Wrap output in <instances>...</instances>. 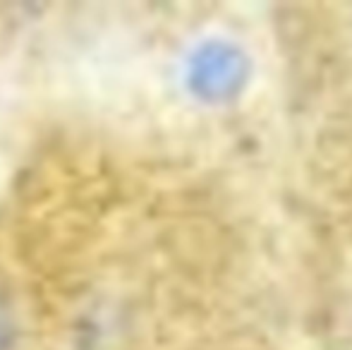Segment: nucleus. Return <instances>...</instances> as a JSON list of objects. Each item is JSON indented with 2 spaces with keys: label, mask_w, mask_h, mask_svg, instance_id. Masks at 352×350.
<instances>
[{
  "label": "nucleus",
  "mask_w": 352,
  "mask_h": 350,
  "mask_svg": "<svg viewBox=\"0 0 352 350\" xmlns=\"http://www.w3.org/2000/svg\"><path fill=\"white\" fill-rule=\"evenodd\" d=\"M247 61L242 51L223 41H209L199 46L187 65V82L192 91L209 101H223L235 96L245 85Z\"/></svg>",
  "instance_id": "1"
},
{
  "label": "nucleus",
  "mask_w": 352,
  "mask_h": 350,
  "mask_svg": "<svg viewBox=\"0 0 352 350\" xmlns=\"http://www.w3.org/2000/svg\"><path fill=\"white\" fill-rule=\"evenodd\" d=\"M10 338H12V319H10L8 307L0 303V350L8 348Z\"/></svg>",
  "instance_id": "2"
}]
</instances>
